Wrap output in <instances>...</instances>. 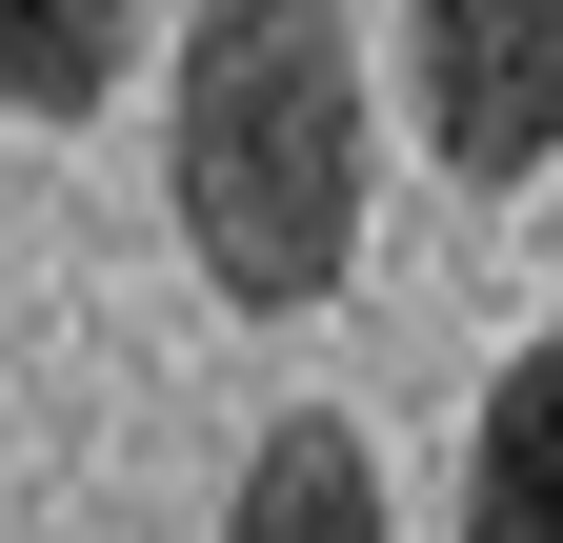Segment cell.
<instances>
[{"instance_id": "1", "label": "cell", "mask_w": 563, "mask_h": 543, "mask_svg": "<svg viewBox=\"0 0 563 543\" xmlns=\"http://www.w3.org/2000/svg\"><path fill=\"white\" fill-rule=\"evenodd\" d=\"M162 181L242 322H302L363 262V41H342V0H201L181 81H162Z\"/></svg>"}, {"instance_id": "5", "label": "cell", "mask_w": 563, "mask_h": 543, "mask_svg": "<svg viewBox=\"0 0 563 543\" xmlns=\"http://www.w3.org/2000/svg\"><path fill=\"white\" fill-rule=\"evenodd\" d=\"M141 60V0H0V101L21 121H101Z\"/></svg>"}, {"instance_id": "3", "label": "cell", "mask_w": 563, "mask_h": 543, "mask_svg": "<svg viewBox=\"0 0 563 543\" xmlns=\"http://www.w3.org/2000/svg\"><path fill=\"white\" fill-rule=\"evenodd\" d=\"M222 543H383V463H363V423H262L242 443V484H222Z\"/></svg>"}, {"instance_id": "4", "label": "cell", "mask_w": 563, "mask_h": 543, "mask_svg": "<svg viewBox=\"0 0 563 543\" xmlns=\"http://www.w3.org/2000/svg\"><path fill=\"white\" fill-rule=\"evenodd\" d=\"M463 543H563V322L483 383V443H463Z\"/></svg>"}, {"instance_id": "2", "label": "cell", "mask_w": 563, "mask_h": 543, "mask_svg": "<svg viewBox=\"0 0 563 543\" xmlns=\"http://www.w3.org/2000/svg\"><path fill=\"white\" fill-rule=\"evenodd\" d=\"M402 81L463 181H543L563 162V0H402Z\"/></svg>"}]
</instances>
